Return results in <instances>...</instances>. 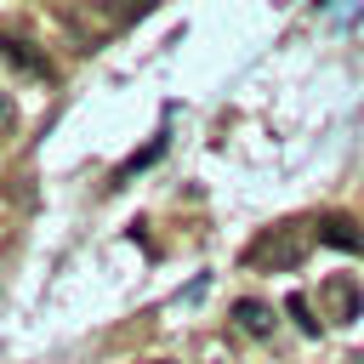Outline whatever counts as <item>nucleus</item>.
Returning <instances> with one entry per match:
<instances>
[{"label": "nucleus", "mask_w": 364, "mask_h": 364, "mask_svg": "<svg viewBox=\"0 0 364 364\" xmlns=\"http://www.w3.org/2000/svg\"><path fill=\"white\" fill-rule=\"evenodd\" d=\"M318 296H324V307H330V318H341V324L364 313V290H358V279H347V273H336V279H324V290H318Z\"/></svg>", "instance_id": "obj_2"}, {"label": "nucleus", "mask_w": 364, "mask_h": 364, "mask_svg": "<svg viewBox=\"0 0 364 364\" xmlns=\"http://www.w3.org/2000/svg\"><path fill=\"white\" fill-rule=\"evenodd\" d=\"M159 154H165V136H154V142H148V148H142V154H131V159H125V165H119V171H114V188H119V182H125V176H131V171H142V165H148V159H159Z\"/></svg>", "instance_id": "obj_7"}, {"label": "nucleus", "mask_w": 364, "mask_h": 364, "mask_svg": "<svg viewBox=\"0 0 364 364\" xmlns=\"http://www.w3.org/2000/svg\"><path fill=\"white\" fill-rule=\"evenodd\" d=\"M313 239H318V222H301V216H290V222H273V228H262L250 245H245V267H256V273H290L307 250H313Z\"/></svg>", "instance_id": "obj_1"}, {"label": "nucleus", "mask_w": 364, "mask_h": 364, "mask_svg": "<svg viewBox=\"0 0 364 364\" xmlns=\"http://www.w3.org/2000/svg\"><path fill=\"white\" fill-rule=\"evenodd\" d=\"M11 125H17V102H11V97H6V91H0V136H6V131H11Z\"/></svg>", "instance_id": "obj_9"}, {"label": "nucleus", "mask_w": 364, "mask_h": 364, "mask_svg": "<svg viewBox=\"0 0 364 364\" xmlns=\"http://www.w3.org/2000/svg\"><path fill=\"white\" fill-rule=\"evenodd\" d=\"M148 364H171V358H148Z\"/></svg>", "instance_id": "obj_10"}, {"label": "nucleus", "mask_w": 364, "mask_h": 364, "mask_svg": "<svg viewBox=\"0 0 364 364\" xmlns=\"http://www.w3.org/2000/svg\"><path fill=\"white\" fill-rule=\"evenodd\" d=\"M313 6H330V0H313Z\"/></svg>", "instance_id": "obj_11"}, {"label": "nucleus", "mask_w": 364, "mask_h": 364, "mask_svg": "<svg viewBox=\"0 0 364 364\" xmlns=\"http://www.w3.org/2000/svg\"><path fill=\"white\" fill-rule=\"evenodd\" d=\"M233 330L239 336H273V307L267 301H256V296H245V301H233Z\"/></svg>", "instance_id": "obj_4"}, {"label": "nucleus", "mask_w": 364, "mask_h": 364, "mask_svg": "<svg viewBox=\"0 0 364 364\" xmlns=\"http://www.w3.org/2000/svg\"><path fill=\"white\" fill-rule=\"evenodd\" d=\"M318 239L324 245H341V250H364V233L353 216H318Z\"/></svg>", "instance_id": "obj_5"}, {"label": "nucleus", "mask_w": 364, "mask_h": 364, "mask_svg": "<svg viewBox=\"0 0 364 364\" xmlns=\"http://www.w3.org/2000/svg\"><path fill=\"white\" fill-rule=\"evenodd\" d=\"M97 11H102V23H114V28H125V23H136L154 0H91Z\"/></svg>", "instance_id": "obj_6"}, {"label": "nucleus", "mask_w": 364, "mask_h": 364, "mask_svg": "<svg viewBox=\"0 0 364 364\" xmlns=\"http://www.w3.org/2000/svg\"><path fill=\"white\" fill-rule=\"evenodd\" d=\"M0 57H6L11 68L34 74V80H51V74H57V68L46 63V51H34V40H23V34H0Z\"/></svg>", "instance_id": "obj_3"}, {"label": "nucleus", "mask_w": 364, "mask_h": 364, "mask_svg": "<svg viewBox=\"0 0 364 364\" xmlns=\"http://www.w3.org/2000/svg\"><path fill=\"white\" fill-rule=\"evenodd\" d=\"M284 313H290V318H296V324H301V336H318V330H324V324H318V318H313V307H307V301H301V296H290V301H284Z\"/></svg>", "instance_id": "obj_8"}]
</instances>
